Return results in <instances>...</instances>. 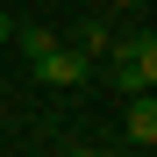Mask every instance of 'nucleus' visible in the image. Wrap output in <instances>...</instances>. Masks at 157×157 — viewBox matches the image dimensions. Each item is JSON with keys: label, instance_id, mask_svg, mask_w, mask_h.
<instances>
[{"label": "nucleus", "instance_id": "nucleus-3", "mask_svg": "<svg viewBox=\"0 0 157 157\" xmlns=\"http://www.w3.org/2000/svg\"><path fill=\"white\" fill-rule=\"evenodd\" d=\"M114 86H121V93H150V86H157V50H143V57H114Z\"/></svg>", "mask_w": 157, "mask_h": 157}, {"label": "nucleus", "instance_id": "nucleus-2", "mask_svg": "<svg viewBox=\"0 0 157 157\" xmlns=\"http://www.w3.org/2000/svg\"><path fill=\"white\" fill-rule=\"evenodd\" d=\"M121 136L136 143V150L157 143V100H150V93H128V121H121Z\"/></svg>", "mask_w": 157, "mask_h": 157}, {"label": "nucleus", "instance_id": "nucleus-6", "mask_svg": "<svg viewBox=\"0 0 157 157\" xmlns=\"http://www.w3.org/2000/svg\"><path fill=\"white\" fill-rule=\"evenodd\" d=\"M7 36H14V14H0V43H7Z\"/></svg>", "mask_w": 157, "mask_h": 157}, {"label": "nucleus", "instance_id": "nucleus-4", "mask_svg": "<svg viewBox=\"0 0 157 157\" xmlns=\"http://www.w3.org/2000/svg\"><path fill=\"white\" fill-rule=\"evenodd\" d=\"M71 50H78V57H107V29H100V21H78V29H71Z\"/></svg>", "mask_w": 157, "mask_h": 157}, {"label": "nucleus", "instance_id": "nucleus-7", "mask_svg": "<svg viewBox=\"0 0 157 157\" xmlns=\"http://www.w3.org/2000/svg\"><path fill=\"white\" fill-rule=\"evenodd\" d=\"M114 7H150V0H114Z\"/></svg>", "mask_w": 157, "mask_h": 157}, {"label": "nucleus", "instance_id": "nucleus-5", "mask_svg": "<svg viewBox=\"0 0 157 157\" xmlns=\"http://www.w3.org/2000/svg\"><path fill=\"white\" fill-rule=\"evenodd\" d=\"M7 43H21V57H43V50H50V43H57V36H50V29H14Z\"/></svg>", "mask_w": 157, "mask_h": 157}, {"label": "nucleus", "instance_id": "nucleus-1", "mask_svg": "<svg viewBox=\"0 0 157 157\" xmlns=\"http://www.w3.org/2000/svg\"><path fill=\"white\" fill-rule=\"evenodd\" d=\"M29 71L43 78V86H78V78H86V57H78L71 43H50L43 57H29Z\"/></svg>", "mask_w": 157, "mask_h": 157}]
</instances>
